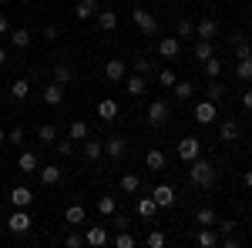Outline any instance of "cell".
<instances>
[{"label":"cell","instance_id":"5","mask_svg":"<svg viewBox=\"0 0 252 248\" xmlns=\"http://www.w3.org/2000/svg\"><path fill=\"white\" fill-rule=\"evenodd\" d=\"M131 14H135V24H138V30H141V34H145V37H155L158 34V17L155 14H148V10H131Z\"/></svg>","mask_w":252,"mask_h":248},{"label":"cell","instance_id":"2","mask_svg":"<svg viewBox=\"0 0 252 248\" xmlns=\"http://www.w3.org/2000/svg\"><path fill=\"white\" fill-rule=\"evenodd\" d=\"M145 117H148V124H152V128H165V124H168V117H172L168 101H152V104H148V111H145Z\"/></svg>","mask_w":252,"mask_h":248},{"label":"cell","instance_id":"52","mask_svg":"<svg viewBox=\"0 0 252 248\" xmlns=\"http://www.w3.org/2000/svg\"><path fill=\"white\" fill-rule=\"evenodd\" d=\"M242 108L252 111V91H242Z\"/></svg>","mask_w":252,"mask_h":248},{"label":"cell","instance_id":"18","mask_svg":"<svg viewBox=\"0 0 252 248\" xmlns=\"http://www.w3.org/2000/svg\"><path fill=\"white\" fill-rule=\"evenodd\" d=\"M219 228H198V235H195V245L198 248H215L219 245Z\"/></svg>","mask_w":252,"mask_h":248},{"label":"cell","instance_id":"28","mask_svg":"<svg viewBox=\"0 0 252 248\" xmlns=\"http://www.w3.org/2000/svg\"><path fill=\"white\" fill-rule=\"evenodd\" d=\"M192 57H195V60H202V64H205L209 57H215L212 40H198V44H195V51H192Z\"/></svg>","mask_w":252,"mask_h":248},{"label":"cell","instance_id":"29","mask_svg":"<svg viewBox=\"0 0 252 248\" xmlns=\"http://www.w3.org/2000/svg\"><path fill=\"white\" fill-rule=\"evenodd\" d=\"M138 215L148 221V218H155L158 215V205H155V198H138Z\"/></svg>","mask_w":252,"mask_h":248},{"label":"cell","instance_id":"7","mask_svg":"<svg viewBox=\"0 0 252 248\" xmlns=\"http://www.w3.org/2000/svg\"><path fill=\"white\" fill-rule=\"evenodd\" d=\"M152 198H155L158 208H172L175 201H178V198H175V188H172V185H165V181H161L158 188H152Z\"/></svg>","mask_w":252,"mask_h":248},{"label":"cell","instance_id":"12","mask_svg":"<svg viewBox=\"0 0 252 248\" xmlns=\"http://www.w3.org/2000/svg\"><path fill=\"white\" fill-rule=\"evenodd\" d=\"M10 205H14V208H31V205H34V191L17 185V188L10 191Z\"/></svg>","mask_w":252,"mask_h":248},{"label":"cell","instance_id":"42","mask_svg":"<svg viewBox=\"0 0 252 248\" xmlns=\"http://www.w3.org/2000/svg\"><path fill=\"white\" fill-rule=\"evenodd\" d=\"M175 37H195V24L192 20H178V27H175Z\"/></svg>","mask_w":252,"mask_h":248},{"label":"cell","instance_id":"3","mask_svg":"<svg viewBox=\"0 0 252 248\" xmlns=\"http://www.w3.org/2000/svg\"><path fill=\"white\" fill-rule=\"evenodd\" d=\"M175 154H178V158H182L185 165H192L195 158L202 154V141H198L195 134H189V138H182V141H178V148H175Z\"/></svg>","mask_w":252,"mask_h":248},{"label":"cell","instance_id":"24","mask_svg":"<svg viewBox=\"0 0 252 248\" xmlns=\"http://www.w3.org/2000/svg\"><path fill=\"white\" fill-rule=\"evenodd\" d=\"M172 94H175V101H189V97H195V84L192 81H175Z\"/></svg>","mask_w":252,"mask_h":248},{"label":"cell","instance_id":"30","mask_svg":"<svg viewBox=\"0 0 252 248\" xmlns=\"http://www.w3.org/2000/svg\"><path fill=\"white\" fill-rule=\"evenodd\" d=\"M222 94H225V87L219 84V77H209V87H205V101H222Z\"/></svg>","mask_w":252,"mask_h":248},{"label":"cell","instance_id":"10","mask_svg":"<svg viewBox=\"0 0 252 248\" xmlns=\"http://www.w3.org/2000/svg\"><path fill=\"white\" fill-rule=\"evenodd\" d=\"M104 77H108V81H125V77H128V64H125V60L121 57H111L108 60V64H104Z\"/></svg>","mask_w":252,"mask_h":248},{"label":"cell","instance_id":"17","mask_svg":"<svg viewBox=\"0 0 252 248\" xmlns=\"http://www.w3.org/2000/svg\"><path fill=\"white\" fill-rule=\"evenodd\" d=\"M10 47H17V51H27L31 47V30L27 27H10Z\"/></svg>","mask_w":252,"mask_h":248},{"label":"cell","instance_id":"37","mask_svg":"<svg viewBox=\"0 0 252 248\" xmlns=\"http://www.w3.org/2000/svg\"><path fill=\"white\" fill-rule=\"evenodd\" d=\"M111 245H115V248H135V235H131L128 228H125V231H118L115 238H111Z\"/></svg>","mask_w":252,"mask_h":248},{"label":"cell","instance_id":"41","mask_svg":"<svg viewBox=\"0 0 252 248\" xmlns=\"http://www.w3.org/2000/svg\"><path fill=\"white\" fill-rule=\"evenodd\" d=\"M94 14H97V7H91V3L78 0V7H74V17H78V20H91Z\"/></svg>","mask_w":252,"mask_h":248},{"label":"cell","instance_id":"56","mask_svg":"<svg viewBox=\"0 0 252 248\" xmlns=\"http://www.w3.org/2000/svg\"><path fill=\"white\" fill-rule=\"evenodd\" d=\"M20 3H31V0H20Z\"/></svg>","mask_w":252,"mask_h":248},{"label":"cell","instance_id":"13","mask_svg":"<svg viewBox=\"0 0 252 248\" xmlns=\"http://www.w3.org/2000/svg\"><path fill=\"white\" fill-rule=\"evenodd\" d=\"M81 144H84L81 151H84V158H88V161H97V158H104V141H97V138H91V134H88Z\"/></svg>","mask_w":252,"mask_h":248},{"label":"cell","instance_id":"33","mask_svg":"<svg viewBox=\"0 0 252 248\" xmlns=\"http://www.w3.org/2000/svg\"><path fill=\"white\" fill-rule=\"evenodd\" d=\"M27 94H31V84H27L24 77L10 84V97H14V101H27Z\"/></svg>","mask_w":252,"mask_h":248},{"label":"cell","instance_id":"27","mask_svg":"<svg viewBox=\"0 0 252 248\" xmlns=\"http://www.w3.org/2000/svg\"><path fill=\"white\" fill-rule=\"evenodd\" d=\"M219 138H222L225 144H232L235 138H239V124H235V121H222V124H219Z\"/></svg>","mask_w":252,"mask_h":248},{"label":"cell","instance_id":"26","mask_svg":"<svg viewBox=\"0 0 252 248\" xmlns=\"http://www.w3.org/2000/svg\"><path fill=\"white\" fill-rule=\"evenodd\" d=\"M84 218H88L84 205H71V208L64 211V221H67V225H84Z\"/></svg>","mask_w":252,"mask_h":248},{"label":"cell","instance_id":"53","mask_svg":"<svg viewBox=\"0 0 252 248\" xmlns=\"http://www.w3.org/2000/svg\"><path fill=\"white\" fill-rule=\"evenodd\" d=\"M242 185H246V188H252V171H242Z\"/></svg>","mask_w":252,"mask_h":248},{"label":"cell","instance_id":"44","mask_svg":"<svg viewBox=\"0 0 252 248\" xmlns=\"http://www.w3.org/2000/svg\"><path fill=\"white\" fill-rule=\"evenodd\" d=\"M145 242H148V248H161V245H165V231L152 228V231H148V238H145Z\"/></svg>","mask_w":252,"mask_h":248},{"label":"cell","instance_id":"46","mask_svg":"<svg viewBox=\"0 0 252 248\" xmlns=\"http://www.w3.org/2000/svg\"><path fill=\"white\" fill-rule=\"evenodd\" d=\"M205 74H209V77H219V74H222V60H219V57H209V60H205Z\"/></svg>","mask_w":252,"mask_h":248},{"label":"cell","instance_id":"1","mask_svg":"<svg viewBox=\"0 0 252 248\" xmlns=\"http://www.w3.org/2000/svg\"><path fill=\"white\" fill-rule=\"evenodd\" d=\"M189 181H192L195 188H212L215 181H219V171H215V165L209 158H195L192 165H189Z\"/></svg>","mask_w":252,"mask_h":248},{"label":"cell","instance_id":"22","mask_svg":"<svg viewBox=\"0 0 252 248\" xmlns=\"http://www.w3.org/2000/svg\"><path fill=\"white\" fill-rule=\"evenodd\" d=\"M94 20H97L101 30H115V27H118V14H115V10H101V7H97Z\"/></svg>","mask_w":252,"mask_h":248},{"label":"cell","instance_id":"16","mask_svg":"<svg viewBox=\"0 0 252 248\" xmlns=\"http://www.w3.org/2000/svg\"><path fill=\"white\" fill-rule=\"evenodd\" d=\"M145 165H148V171H165V165H168V154L161 151V148H152V151L145 154Z\"/></svg>","mask_w":252,"mask_h":248},{"label":"cell","instance_id":"31","mask_svg":"<svg viewBox=\"0 0 252 248\" xmlns=\"http://www.w3.org/2000/svg\"><path fill=\"white\" fill-rule=\"evenodd\" d=\"M37 138L44 141V144H54V141H58V124H51V121H47V124H40Z\"/></svg>","mask_w":252,"mask_h":248},{"label":"cell","instance_id":"4","mask_svg":"<svg viewBox=\"0 0 252 248\" xmlns=\"http://www.w3.org/2000/svg\"><path fill=\"white\" fill-rule=\"evenodd\" d=\"M31 225H34V221H31V211H27V208H17L10 218H7L10 235H27V231H31Z\"/></svg>","mask_w":252,"mask_h":248},{"label":"cell","instance_id":"20","mask_svg":"<svg viewBox=\"0 0 252 248\" xmlns=\"http://www.w3.org/2000/svg\"><path fill=\"white\" fill-rule=\"evenodd\" d=\"M40 97H44V104H47V108H58L61 101H64V87H61V84H47Z\"/></svg>","mask_w":252,"mask_h":248},{"label":"cell","instance_id":"48","mask_svg":"<svg viewBox=\"0 0 252 248\" xmlns=\"http://www.w3.org/2000/svg\"><path fill=\"white\" fill-rule=\"evenodd\" d=\"M64 245H67V248H81V245H84V235H78V231H71V235L64 238Z\"/></svg>","mask_w":252,"mask_h":248},{"label":"cell","instance_id":"55","mask_svg":"<svg viewBox=\"0 0 252 248\" xmlns=\"http://www.w3.org/2000/svg\"><path fill=\"white\" fill-rule=\"evenodd\" d=\"M3 141H7V134H3V131H0V144H3Z\"/></svg>","mask_w":252,"mask_h":248},{"label":"cell","instance_id":"9","mask_svg":"<svg viewBox=\"0 0 252 248\" xmlns=\"http://www.w3.org/2000/svg\"><path fill=\"white\" fill-rule=\"evenodd\" d=\"M178 54H182V40H178V37H161V40H158V57L175 60Z\"/></svg>","mask_w":252,"mask_h":248},{"label":"cell","instance_id":"43","mask_svg":"<svg viewBox=\"0 0 252 248\" xmlns=\"http://www.w3.org/2000/svg\"><path fill=\"white\" fill-rule=\"evenodd\" d=\"M111 228L115 231H125V228H131V218H128V215H111Z\"/></svg>","mask_w":252,"mask_h":248},{"label":"cell","instance_id":"25","mask_svg":"<svg viewBox=\"0 0 252 248\" xmlns=\"http://www.w3.org/2000/svg\"><path fill=\"white\" fill-rule=\"evenodd\" d=\"M17 168H20V171H37V168H40L37 154H34V151H20V158H17Z\"/></svg>","mask_w":252,"mask_h":248},{"label":"cell","instance_id":"14","mask_svg":"<svg viewBox=\"0 0 252 248\" xmlns=\"http://www.w3.org/2000/svg\"><path fill=\"white\" fill-rule=\"evenodd\" d=\"M97 117H101L104 124H111V121H118V101H115V97H104V101L97 104Z\"/></svg>","mask_w":252,"mask_h":248},{"label":"cell","instance_id":"49","mask_svg":"<svg viewBox=\"0 0 252 248\" xmlns=\"http://www.w3.org/2000/svg\"><path fill=\"white\" fill-rule=\"evenodd\" d=\"M7 141L10 144H24V128H14V131L7 134Z\"/></svg>","mask_w":252,"mask_h":248},{"label":"cell","instance_id":"36","mask_svg":"<svg viewBox=\"0 0 252 248\" xmlns=\"http://www.w3.org/2000/svg\"><path fill=\"white\" fill-rule=\"evenodd\" d=\"M97 211H101L104 218H111V215L118 211V201L111 198V194H104V198H97Z\"/></svg>","mask_w":252,"mask_h":248},{"label":"cell","instance_id":"35","mask_svg":"<svg viewBox=\"0 0 252 248\" xmlns=\"http://www.w3.org/2000/svg\"><path fill=\"white\" fill-rule=\"evenodd\" d=\"M88 124H84V121H71V128H67V138H71V141H84V138H88Z\"/></svg>","mask_w":252,"mask_h":248},{"label":"cell","instance_id":"40","mask_svg":"<svg viewBox=\"0 0 252 248\" xmlns=\"http://www.w3.org/2000/svg\"><path fill=\"white\" fill-rule=\"evenodd\" d=\"M131 67H135V74H152V60L145 57V54H135V60H131Z\"/></svg>","mask_w":252,"mask_h":248},{"label":"cell","instance_id":"51","mask_svg":"<svg viewBox=\"0 0 252 248\" xmlns=\"http://www.w3.org/2000/svg\"><path fill=\"white\" fill-rule=\"evenodd\" d=\"M10 34V20H7V14H0V37H7Z\"/></svg>","mask_w":252,"mask_h":248},{"label":"cell","instance_id":"15","mask_svg":"<svg viewBox=\"0 0 252 248\" xmlns=\"http://www.w3.org/2000/svg\"><path fill=\"white\" fill-rule=\"evenodd\" d=\"M195 121L198 124H212L215 121V101H198L195 104Z\"/></svg>","mask_w":252,"mask_h":248},{"label":"cell","instance_id":"50","mask_svg":"<svg viewBox=\"0 0 252 248\" xmlns=\"http://www.w3.org/2000/svg\"><path fill=\"white\" fill-rule=\"evenodd\" d=\"M44 37H47L51 44H54V40L61 37V27H44Z\"/></svg>","mask_w":252,"mask_h":248},{"label":"cell","instance_id":"45","mask_svg":"<svg viewBox=\"0 0 252 248\" xmlns=\"http://www.w3.org/2000/svg\"><path fill=\"white\" fill-rule=\"evenodd\" d=\"M158 81H161V87H168V91H172L178 77H175V71H168V67H165V71H158Z\"/></svg>","mask_w":252,"mask_h":248},{"label":"cell","instance_id":"6","mask_svg":"<svg viewBox=\"0 0 252 248\" xmlns=\"http://www.w3.org/2000/svg\"><path fill=\"white\" fill-rule=\"evenodd\" d=\"M104 154H108L111 161H121V158L128 154V138H121V134L108 138V141H104Z\"/></svg>","mask_w":252,"mask_h":248},{"label":"cell","instance_id":"39","mask_svg":"<svg viewBox=\"0 0 252 248\" xmlns=\"http://www.w3.org/2000/svg\"><path fill=\"white\" fill-rule=\"evenodd\" d=\"M138 188H141V178H138V174H121V191L135 194Z\"/></svg>","mask_w":252,"mask_h":248},{"label":"cell","instance_id":"38","mask_svg":"<svg viewBox=\"0 0 252 248\" xmlns=\"http://www.w3.org/2000/svg\"><path fill=\"white\" fill-rule=\"evenodd\" d=\"M235 77L239 81H252V57H242L235 64Z\"/></svg>","mask_w":252,"mask_h":248},{"label":"cell","instance_id":"21","mask_svg":"<svg viewBox=\"0 0 252 248\" xmlns=\"http://www.w3.org/2000/svg\"><path fill=\"white\" fill-rule=\"evenodd\" d=\"M125 91L131 97H141L145 94V74H128L125 77Z\"/></svg>","mask_w":252,"mask_h":248},{"label":"cell","instance_id":"54","mask_svg":"<svg viewBox=\"0 0 252 248\" xmlns=\"http://www.w3.org/2000/svg\"><path fill=\"white\" fill-rule=\"evenodd\" d=\"M0 67H7V47H0Z\"/></svg>","mask_w":252,"mask_h":248},{"label":"cell","instance_id":"8","mask_svg":"<svg viewBox=\"0 0 252 248\" xmlns=\"http://www.w3.org/2000/svg\"><path fill=\"white\" fill-rule=\"evenodd\" d=\"M195 37H198V40H215V37H219V20H215V17L198 20V24H195Z\"/></svg>","mask_w":252,"mask_h":248},{"label":"cell","instance_id":"47","mask_svg":"<svg viewBox=\"0 0 252 248\" xmlns=\"http://www.w3.org/2000/svg\"><path fill=\"white\" fill-rule=\"evenodd\" d=\"M215 228H219V235H232V231L239 228V225H235L232 218H225V221H215Z\"/></svg>","mask_w":252,"mask_h":248},{"label":"cell","instance_id":"34","mask_svg":"<svg viewBox=\"0 0 252 248\" xmlns=\"http://www.w3.org/2000/svg\"><path fill=\"white\" fill-rule=\"evenodd\" d=\"M71 77H74V71L67 67V64H54V84H71Z\"/></svg>","mask_w":252,"mask_h":248},{"label":"cell","instance_id":"32","mask_svg":"<svg viewBox=\"0 0 252 248\" xmlns=\"http://www.w3.org/2000/svg\"><path fill=\"white\" fill-rule=\"evenodd\" d=\"M74 144H78V141H71V138H58V141H54L51 148H54L61 158H71V154H74Z\"/></svg>","mask_w":252,"mask_h":248},{"label":"cell","instance_id":"57","mask_svg":"<svg viewBox=\"0 0 252 248\" xmlns=\"http://www.w3.org/2000/svg\"><path fill=\"white\" fill-rule=\"evenodd\" d=\"M0 3H7V0H0Z\"/></svg>","mask_w":252,"mask_h":248},{"label":"cell","instance_id":"11","mask_svg":"<svg viewBox=\"0 0 252 248\" xmlns=\"http://www.w3.org/2000/svg\"><path fill=\"white\" fill-rule=\"evenodd\" d=\"M84 245H91V248L108 245V228L104 225H91V228L84 231Z\"/></svg>","mask_w":252,"mask_h":248},{"label":"cell","instance_id":"19","mask_svg":"<svg viewBox=\"0 0 252 248\" xmlns=\"http://www.w3.org/2000/svg\"><path fill=\"white\" fill-rule=\"evenodd\" d=\"M215 221H219V215H215V208H209V205H202V208L195 211V225H202V228H215Z\"/></svg>","mask_w":252,"mask_h":248},{"label":"cell","instance_id":"23","mask_svg":"<svg viewBox=\"0 0 252 248\" xmlns=\"http://www.w3.org/2000/svg\"><path fill=\"white\" fill-rule=\"evenodd\" d=\"M37 178H40V185H58L61 181V168L58 165H44V168H37Z\"/></svg>","mask_w":252,"mask_h":248}]
</instances>
